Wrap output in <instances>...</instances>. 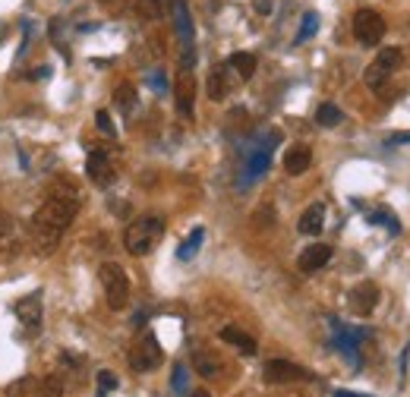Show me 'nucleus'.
Segmentation results:
<instances>
[{
	"instance_id": "22",
	"label": "nucleus",
	"mask_w": 410,
	"mask_h": 397,
	"mask_svg": "<svg viewBox=\"0 0 410 397\" xmlns=\"http://www.w3.org/2000/svg\"><path fill=\"white\" fill-rule=\"evenodd\" d=\"M6 397H38V379H32V375L16 379L10 388H6Z\"/></svg>"
},
{
	"instance_id": "8",
	"label": "nucleus",
	"mask_w": 410,
	"mask_h": 397,
	"mask_svg": "<svg viewBox=\"0 0 410 397\" xmlns=\"http://www.w3.org/2000/svg\"><path fill=\"white\" fill-rule=\"evenodd\" d=\"M174 101L183 117H193V101H196V79L193 66H180L177 79H174Z\"/></svg>"
},
{
	"instance_id": "13",
	"label": "nucleus",
	"mask_w": 410,
	"mask_h": 397,
	"mask_svg": "<svg viewBox=\"0 0 410 397\" xmlns=\"http://www.w3.org/2000/svg\"><path fill=\"white\" fill-rule=\"evenodd\" d=\"M278 132L268 136V145H259L253 154H250V164H246V183H253L256 176H262L268 171V164H272V145H278Z\"/></svg>"
},
{
	"instance_id": "11",
	"label": "nucleus",
	"mask_w": 410,
	"mask_h": 397,
	"mask_svg": "<svg viewBox=\"0 0 410 397\" xmlns=\"http://www.w3.org/2000/svg\"><path fill=\"white\" fill-rule=\"evenodd\" d=\"M379 306V287L372 281H360L350 290V309L357 315H372V309Z\"/></svg>"
},
{
	"instance_id": "27",
	"label": "nucleus",
	"mask_w": 410,
	"mask_h": 397,
	"mask_svg": "<svg viewBox=\"0 0 410 397\" xmlns=\"http://www.w3.org/2000/svg\"><path fill=\"white\" fill-rule=\"evenodd\" d=\"M316 28H319V16H316V13H306V16H303V28H300L297 41H306L312 32H316Z\"/></svg>"
},
{
	"instance_id": "3",
	"label": "nucleus",
	"mask_w": 410,
	"mask_h": 397,
	"mask_svg": "<svg viewBox=\"0 0 410 397\" xmlns=\"http://www.w3.org/2000/svg\"><path fill=\"white\" fill-rule=\"evenodd\" d=\"M98 275H101V287H105L107 306H111L114 312L127 309L130 306V277H127V271H123V265L105 262L98 268Z\"/></svg>"
},
{
	"instance_id": "26",
	"label": "nucleus",
	"mask_w": 410,
	"mask_h": 397,
	"mask_svg": "<svg viewBox=\"0 0 410 397\" xmlns=\"http://www.w3.org/2000/svg\"><path fill=\"white\" fill-rule=\"evenodd\" d=\"M161 10H164V0H139L136 4L139 19H149V22H155L161 16Z\"/></svg>"
},
{
	"instance_id": "17",
	"label": "nucleus",
	"mask_w": 410,
	"mask_h": 397,
	"mask_svg": "<svg viewBox=\"0 0 410 397\" xmlns=\"http://www.w3.org/2000/svg\"><path fill=\"white\" fill-rule=\"evenodd\" d=\"M221 337L224 344H231V347H237L240 353H243V356H256V350H259V344L253 341L250 334H246V331H240L237 325H228V328H221Z\"/></svg>"
},
{
	"instance_id": "34",
	"label": "nucleus",
	"mask_w": 410,
	"mask_h": 397,
	"mask_svg": "<svg viewBox=\"0 0 410 397\" xmlns=\"http://www.w3.org/2000/svg\"><path fill=\"white\" fill-rule=\"evenodd\" d=\"M335 397H363V394H350V391H338Z\"/></svg>"
},
{
	"instance_id": "12",
	"label": "nucleus",
	"mask_w": 410,
	"mask_h": 397,
	"mask_svg": "<svg viewBox=\"0 0 410 397\" xmlns=\"http://www.w3.org/2000/svg\"><path fill=\"white\" fill-rule=\"evenodd\" d=\"M13 312H16V319L23 322L28 331H41V297L38 293L23 297L16 306H13Z\"/></svg>"
},
{
	"instance_id": "14",
	"label": "nucleus",
	"mask_w": 410,
	"mask_h": 397,
	"mask_svg": "<svg viewBox=\"0 0 410 397\" xmlns=\"http://www.w3.org/2000/svg\"><path fill=\"white\" fill-rule=\"evenodd\" d=\"M328 259H332V246H325V243H312V246H306L303 253H300V271H319L325 268Z\"/></svg>"
},
{
	"instance_id": "9",
	"label": "nucleus",
	"mask_w": 410,
	"mask_h": 397,
	"mask_svg": "<svg viewBox=\"0 0 410 397\" xmlns=\"http://www.w3.org/2000/svg\"><path fill=\"white\" fill-rule=\"evenodd\" d=\"M85 171H89L95 186H111L114 176H117L114 161H111V154H107L105 149H92L89 152V158H85Z\"/></svg>"
},
{
	"instance_id": "5",
	"label": "nucleus",
	"mask_w": 410,
	"mask_h": 397,
	"mask_svg": "<svg viewBox=\"0 0 410 397\" xmlns=\"http://www.w3.org/2000/svg\"><path fill=\"white\" fill-rule=\"evenodd\" d=\"M130 366H133L136 372H152L161 366V347L152 331L139 334V341L133 344V350H130Z\"/></svg>"
},
{
	"instance_id": "30",
	"label": "nucleus",
	"mask_w": 410,
	"mask_h": 397,
	"mask_svg": "<svg viewBox=\"0 0 410 397\" xmlns=\"http://www.w3.org/2000/svg\"><path fill=\"white\" fill-rule=\"evenodd\" d=\"M95 123H98V129L105 132V136H114V123H111V114H107V110H98V114H95Z\"/></svg>"
},
{
	"instance_id": "33",
	"label": "nucleus",
	"mask_w": 410,
	"mask_h": 397,
	"mask_svg": "<svg viewBox=\"0 0 410 397\" xmlns=\"http://www.w3.org/2000/svg\"><path fill=\"white\" fill-rule=\"evenodd\" d=\"M183 397H211V394L205 391V388H196V391H186V394H183Z\"/></svg>"
},
{
	"instance_id": "1",
	"label": "nucleus",
	"mask_w": 410,
	"mask_h": 397,
	"mask_svg": "<svg viewBox=\"0 0 410 397\" xmlns=\"http://www.w3.org/2000/svg\"><path fill=\"white\" fill-rule=\"evenodd\" d=\"M79 215V196L73 186H54L45 205L38 208V215L32 218V233H35V249L41 255H51L57 249V243L63 240L73 218Z\"/></svg>"
},
{
	"instance_id": "21",
	"label": "nucleus",
	"mask_w": 410,
	"mask_h": 397,
	"mask_svg": "<svg viewBox=\"0 0 410 397\" xmlns=\"http://www.w3.org/2000/svg\"><path fill=\"white\" fill-rule=\"evenodd\" d=\"M114 105L117 110H123V114H133V107H136V88L130 85V83H120L114 88Z\"/></svg>"
},
{
	"instance_id": "4",
	"label": "nucleus",
	"mask_w": 410,
	"mask_h": 397,
	"mask_svg": "<svg viewBox=\"0 0 410 397\" xmlns=\"http://www.w3.org/2000/svg\"><path fill=\"white\" fill-rule=\"evenodd\" d=\"M401 63H404V51L401 48H382L376 60L366 66V85L376 88V92H385L388 79L401 70Z\"/></svg>"
},
{
	"instance_id": "28",
	"label": "nucleus",
	"mask_w": 410,
	"mask_h": 397,
	"mask_svg": "<svg viewBox=\"0 0 410 397\" xmlns=\"http://www.w3.org/2000/svg\"><path fill=\"white\" fill-rule=\"evenodd\" d=\"M171 385H174V391H177L180 397L186 394V366H183V363L174 366V381H171Z\"/></svg>"
},
{
	"instance_id": "2",
	"label": "nucleus",
	"mask_w": 410,
	"mask_h": 397,
	"mask_svg": "<svg viewBox=\"0 0 410 397\" xmlns=\"http://www.w3.org/2000/svg\"><path fill=\"white\" fill-rule=\"evenodd\" d=\"M161 237H164V221H161L158 215H142L127 227L123 243H127V249L133 255H149L152 249L161 243Z\"/></svg>"
},
{
	"instance_id": "29",
	"label": "nucleus",
	"mask_w": 410,
	"mask_h": 397,
	"mask_svg": "<svg viewBox=\"0 0 410 397\" xmlns=\"http://www.w3.org/2000/svg\"><path fill=\"white\" fill-rule=\"evenodd\" d=\"M98 388H101V394L114 391V388H117V375L107 372V369H101V372H98Z\"/></svg>"
},
{
	"instance_id": "19",
	"label": "nucleus",
	"mask_w": 410,
	"mask_h": 397,
	"mask_svg": "<svg viewBox=\"0 0 410 397\" xmlns=\"http://www.w3.org/2000/svg\"><path fill=\"white\" fill-rule=\"evenodd\" d=\"M228 66L237 73L240 83H246V79L256 73V54H250V51H237V54L228 57Z\"/></svg>"
},
{
	"instance_id": "10",
	"label": "nucleus",
	"mask_w": 410,
	"mask_h": 397,
	"mask_svg": "<svg viewBox=\"0 0 410 397\" xmlns=\"http://www.w3.org/2000/svg\"><path fill=\"white\" fill-rule=\"evenodd\" d=\"M237 83H240L237 73H233L228 63L211 66V73H209V98L211 101H224L233 92V85H237Z\"/></svg>"
},
{
	"instance_id": "18",
	"label": "nucleus",
	"mask_w": 410,
	"mask_h": 397,
	"mask_svg": "<svg viewBox=\"0 0 410 397\" xmlns=\"http://www.w3.org/2000/svg\"><path fill=\"white\" fill-rule=\"evenodd\" d=\"M297 227H300V233H306V237H316L322 227H325V205H322V202L310 205V208L300 215Z\"/></svg>"
},
{
	"instance_id": "32",
	"label": "nucleus",
	"mask_w": 410,
	"mask_h": 397,
	"mask_svg": "<svg viewBox=\"0 0 410 397\" xmlns=\"http://www.w3.org/2000/svg\"><path fill=\"white\" fill-rule=\"evenodd\" d=\"M404 142H410V132H398V136L388 139V145H404Z\"/></svg>"
},
{
	"instance_id": "7",
	"label": "nucleus",
	"mask_w": 410,
	"mask_h": 397,
	"mask_svg": "<svg viewBox=\"0 0 410 397\" xmlns=\"http://www.w3.org/2000/svg\"><path fill=\"white\" fill-rule=\"evenodd\" d=\"M262 379H266L268 385H288V381H306L310 372L300 369L297 363H288V359H268V363L262 366Z\"/></svg>"
},
{
	"instance_id": "20",
	"label": "nucleus",
	"mask_w": 410,
	"mask_h": 397,
	"mask_svg": "<svg viewBox=\"0 0 410 397\" xmlns=\"http://www.w3.org/2000/svg\"><path fill=\"white\" fill-rule=\"evenodd\" d=\"M193 366H196V372H199L202 379H218V375H221V363H218V356L209 353V350H196Z\"/></svg>"
},
{
	"instance_id": "6",
	"label": "nucleus",
	"mask_w": 410,
	"mask_h": 397,
	"mask_svg": "<svg viewBox=\"0 0 410 397\" xmlns=\"http://www.w3.org/2000/svg\"><path fill=\"white\" fill-rule=\"evenodd\" d=\"M354 35H357L360 44H366V48H376V44L385 38V19L379 16L376 10H357Z\"/></svg>"
},
{
	"instance_id": "16",
	"label": "nucleus",
	"mask_w": 410,
	"mask_h": 397,
	"mask_svg": "<svg viewBox=\"0 0 410 397\" xmlns=\"http://www.w3.org/2000/svg\"><path fill=\"white\" fill-rule=\"evenodd\" d=\"M171 10H174V26H177L183 48H193V16H189L186 0H171Z\"/></svg>"
},
{
	"instance_id": "15",
	"label": "nucleus",
	"mask_w": 410,
	"mask_h": 397,
	"mask_svg": "<svg viewBox=\"0 0 410 397\" xmlns=\"http://www.w3.org/2000/svg\"><path fill=\"white\" fill-rule=\"evenodd\" d=\"M312 164V152L310 145H290L288 152H284V171H288L290 176H300L306 174Z\"/></svg>"
},
{
	"instance_id": "31",
	"label": "nucleus",
	"mask_w": 410,
	"mask_h": 397,
	"mask_svg": "<svg viewBox=\"0 0 410 397\" xmlns=\"http://www.w3.org/2000/svg\"><path fill=\"white\" fill-rule=\"evenodd\" d=\"M253 6H256V13H262V16L272 13V0H253Z\"/></svg>"
},
{
	"instance_id": "35",
	"label": "nucleus",
	"mask_w": 410,
	"mask_h": 397,
	"mask_svg": "<svg viewBox=\"0 0 410 397\" xmlns=\"http://www.w3.org/2000/svg\"><path fill=\"white\" fill-rule=\"evenodd\" d=\"M98 4H111V0H98Z\"/></svg>"
},
{
	"instance_id": "25",
	"label": "nucleus",
	"mask_w": 410,
	"mask_h": 397,
	"mask_svg": "<svg viewBox=\"0 0 410 397\" xmlns=\"http://www.w3.org/2000/svg\"><path fill=\"white\" fill-rule=\"evenodd\" d=\"M38 397H63V375L38 379Z\"/></svg>"
},
{
	"instance_id": "24",
	"label": "nucleus",
	"mask_w": 410,
	"mask_h": 397,
	"mask_svg": "<svg viewBox=\"0 0 410 397\" xmlns=\"http://www.w3.org/2000/svg\"><path fill=\"white\" fill-rule=\"evenodd\" d=\"M341 120H344V114H341L338 105H332V101L319 105V110H316V123H319V127H338Z\"/></svg>"
},
{
	"instance_id": "23",
	"label": "nucleus",
	"mask_w": 410,
	"mask_h": 397,
	"mask_svg": "<svg viewBox=\"0 0 410 397\" xmlns=\"http://www.w3.org/2000/svg\"><path fill=\"white\" fill-rule=\"evenodd\" d=\"M202 240H205V231H202V227H196V231H193V233H189V237H186V240H183V243H180V249H177L180 262H189V259H193V255H196V253H199Z\"/></svg>"
}]
</instances>
